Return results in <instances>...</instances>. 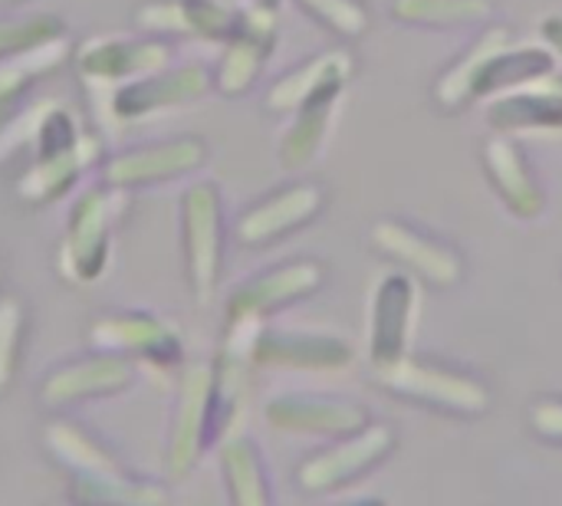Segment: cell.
<instances>
[{"label": "cell", "mask_w": 562, "mask_h": 506, "mask_svg": "<svg viewBox=\"0 0 562 506\" xmlns=\"http://www.w3.org/2000/svg\"><path fill=\"white\" fill-rule=\"evenodd\" d=\"M487 122L494 132H533V128H562V76H543L520 89L501 92L491 109Z\"/></svg>", "instance_id": "30bf717a"}, {"label": "cell", "mask_w": 562, "mask_h": 506, "mask_svg": "<svg viewBox=\"0 0 562 506\" xmlns=\"http://www.w3.org/2000/svg\"><path fill=\"white\" fill-rule=\"evenodd\" d=\"M267 421L286 435L310 438H346L372 425V412L352 398H326V395H280L267 405Z\"/></svg>", "instance_id": "277c9868"}, {"label": "cell", "mask_w": 562, "mask_h": 506, "mask_svg": "<svg viewBox=\"0 0 562 506\" xmlns=\"http://www.w3.org/2000/svg\"><path fill=\"white\" fill-rule=\"evenodd\" d=\"M323 280H326L323 263H316V260H290V263L244 283L234 293L231 310H227L231 326H237V323L257 326L267 313H277V310H283L290 303H300V300L313 296L323 286Z\"/></svg>", "instance_id": "5b68a950"}, {"label": "cell", "mask_w": 562, "mask_h": 506, "mask_svg": "<svg viewBox=\"0 0 562 506\" xmlns=\"http://www.w3.org/2000/svg\"><path fill=\"white\" fill-rule=\"evenodd\" d=\"M527 425L540 441L562 448V398H537L527 408Z\"/></svg>", "instance_id": "ffe728a7"}, {"label": "cell", "mask_w": 562, "mask_h": 506, "mask_svg": "<svg viewBox=\"0 0 562 506\" xmlns=\"http://www.w3.org/2000/svg\"><path fill=\"white\" fill-rule=\"evenodd\" d=\"M342 92H346V82H333V86L319 89L316 95H310L296 109V122L290 125V132L283 138V148H280V161L286 168L310 165L319 155L326 135H329V125L336 119V109H339Z\"/></svg>", "instance_id": "7c38bea8"}, {"label": "cell", "mask_w": 562, "mask_h": 506, "mask_svg": "<svg viewBox=\"0 0 562 506\" xmlns=\"http://www.w3.org/2000/svg\"><path fill=\"white\" fill-rule=\"evenodd\" d=\"M375 382L389 395L405 398L422 408H435L441 415L481 418L491 412V389L477 375H471L451 362H438V359L408 352L398 362L375 369Z\"/></svg>", "instance_id": "6da1fadb"}, {"label": "cell", "mask_w": 562, "mask_h": 506, "mask_svg": "<svg viewBox=\"0 0 562 506\" xmlns=\"http://www.w3.org/2000/svg\"><path fill=\"white\" fill-rule=\"evenodd\" d=\"M540 33H543V40H547V46L553 49V56H560L562 59V16L560 13H550V16L543 20Z\"/></svg>", "instance_id": "44dd1931"}, {"label": "cell", "mask_w": 562, "mask_h": 506, "mask_svg": "<svg viewBox=\"0 0 562 506\" xmlns=\"http://www.w3.org/2000/svg\"><path fill=\"white\" fill-rule=\"evenodd\" d=\"M326 194L319 184L313 181H300V184H290V188H280L277 194L263 198L260 204H254L244 217H240V240L247 247H263L303 224H310L319 207H323Z\"/></svg>", "instance_id": "9c48e42d"}, {"label": "cell", "mask_w": 562, "mask_h": 506, "mask_svg": "<svg viewBox=\"0 0 562 506\" xmlns=\"http://www.w3.org/2000/svg\"><path fill=\"white\" fill-rule=\"evenodd\" d=\"M188 240H191V277L201 293H211L221 260V217L217 194L211 184L194 188L188 198Z\"/></svg>", "instance_id": "9a60e30c"}, {"label": "cell", "mask_w": 562, "mask_h": 506, "mask_svg": "<svg viewBox=\"0 0 562 506\" xmlns=\"http://www.w3.org/2000/svg\"><path fill=\"white\" fill-rule=\"evenodd\" d=\"M395 23L405 26H428V30H451L484 23L494 13L491 0H392L389 7Z\"/></svg>", "instance_id": "e0dca14e"}, {"label": "cell", "mask_w": 562, "mask_h": 506, "mask_svg": "<svg viewBox=\"0 0 562 506\" xmlns=\"http://www.w3.org/2000/svg\"><path fill=\"white\" fill-rule=\"evenodd\" d=\"M372 244L379 254H385L389 260H395L398 267H405L408 273H415L418 280H425L435 290H451L464 277V257L451 244H445L398 217L379 221L372 227Z\"/></svg>", "instance_id": "3957f363"}, {"label": "cell", "mask_w": 562, "mask_h": 506, "mask_svg": "<svg viewBox=\"0 0 562 506\" xmlns=\"http://www.w3.org/2000/svg\"><path fill=\"white\" fill-rule=\"evenodd\" d=\"M395 448V431L389 425H366L356 435L336 438L329 448L316 451L296 468V487L306 494H333L359 477H366L372 468H379Z\"/></svg>", "instance_id": "7a4b0ae2"}, {"label": "cell", "mask_w": 562, "mask_h": 506, "mask_svg": "<svg viewBox=\"0 0 562 506\" xmlns=\"http://www.w3.org/2000/svg\"><path fill=\"white\" fill-rule=\"evenodd\" d=\"M224 471L231 481V494L237 504H267V484H263V468L257 458V448L250 441H231L224 448Z\"/></svg>", "instance_id": "ac0fdd59"}, {"label": "cell", "mask_w": 562, "mask_h": 506, "mask_svg": "<svg viewBox=\"0 0 562 506\" xmlns=\"http://www.w3.org/2000/svg\"><path fill=\"white\" fill-rule=\"evenodd\" d=\"M277 43V20H273V10L270 7H254L250 13H244L237 20V30L231 33V49L224 56V66H221V89L224 92H244L257 72L263 69V59L267 53L273 49Z\"/></svg>", "instance_id": "8fae6325"}, {"label": "cell", "mask_w": 562, "mask_h": 506, "mask_svg": "<svg viewBox=\"0 0 562 506\" xmlns=\"http://www.w3.org/2000/svg\"><path fill=\"white\" fill-rule=\"evenodd\" d=\"M484 171L497 191V198L504 201V207L520 217V221H537L547 211V194L543 184L537 181L527 155L520 151V145L510 135H497L484 145Z\"/></svg>", "instance_id": "ba28073f"}, {"label": "cell", "mask_w": 562, "mask_h": 506, "mask_svg": "<svg viewBox=\"0 0 562 506\" xmlns=\"http://www.w3.org/2000/svg\"><path fill=\"white\" fill-rule=\"evenodd\" d=\"M553 66H557L553 49H540V46L510 49V46H504L481 69L477 86H474V102L484 99V95L510 92V89H520V86H527L533 79H543V76L553 72Z\"/></svg>", "instance_id": "2e32d148"}, {"label": "cell", "mask_w": 562, "mask_h": 506, "mask_svg": "<svg viewBox=\"0 0 562 506\" xmlns=\"http://www.w3.org/2000/svg\"><path fill=\"white\" fill-rule=\"evenodd\" d=\"M510 46V30L507 26H487L435 82V102L445 109V112H458L464 105L474 102V86H477V76L481 69L487 66V59Z\"/></svg>", "instance_id": "4fadbf2b"}, {"label": "cell", "mask_w": 562, "mask_h": 506, "mask_svg": "<svg viewBox=\"0 0 562 506\" xmlns=\"http://www.w3.org/2000/svg\"><path fill=\"white\" fill-rule=\"evenodd\" d=\"M316 23L333 30L336 36H362L372 23L362 0H296Z\"/></svg>", "instance_id": "d6986e66"}, {"label": "cell", "mask_w": 562, "mask_h": 506, "mask_svg": "<svg viewBox=\"0 0 562 506\" xmlns=\"http://www.w3.org/2000/svg\"><path fill=\"white\" fill-rule=\"evenodd\" d=\"M250 356L257 366L296 372H339L352 362V346L333 333H260Z\"/></svg>", "instance_id": "52a82bcc"}, {"label": "cell", "mask_w": 562, "mask_h": 506, "mask_svg": "<svg viewBox=\"0 0 562 506\" xmlns=\"http://www.w3.org/2000/svg\"><path fill=\"white\" fill-rule=\"evenodd\" d=\"M415 283L408 273H389L372 300L369 316V359L375 369H385L408 356L412 342V323H415Z\"/></svg>", "instance_id": "8992f818"}, {"label": "cell", "mask_w": 562, "mask_h": 506, "mask_svg": "<svg viewBox=\"0 0 562 506\" xmlns=\"http://www.w3.org/2000/svg\"><path fill=\"white\" fill-rule=\"evenodd\" d=\"M352 56L342 49H329L319 53L313 59H306L303 66H296L293 72H286L267 95V105L273 112H296L310 95H316L319 89L333 86V82H349L352 76Z\"/></svg>", "instance_id": "5bb4252c"}, {"label": "cell", "mask_w": 562, "mask_h": 506, "mask_svg": "<svg viewBox=\"0 0 562 506\" xmlns=\"http://www.w3.org/2000/svg\"><path fill=\"white\" fill-rule=\"evenodd\" d=\"M257 3H260V7H270V10L277 7V0H257Z\"/></svg>", "instance_id": "7402d4cb"}]
</instances>
